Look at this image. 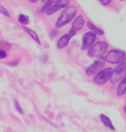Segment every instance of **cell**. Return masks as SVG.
Here are the masks:
<instances>
[{"label":"cell","instance_id":"9a60e30c","mask_svg":"<svg viewBox=\"0 0 126 132\" xmlns=\"http://www.w3.org/2000/svg\"><path fill=\"white\" fill-rule=\"evenodd\" d=\"M57 1H58V0H47V1L44 4V6L41 7L40 12H41V13H44V12L46 13V11H47V10H48L52 5H54Z\"/></svg>","mask_w":126,"mask_h":132},{"label":"cell","instance_id":"603a6c76","mask_svg":"<svg viewBox=\"0 0 126 132\" xmlns=\"http://www.w3.org/2000/svg\"><path fill=\"white\" fill-rule=\"evenodd\" d=\"M46 1H47V0H41V2H43L44 4V3H45V2H46Z\"/></svg>","mask_w":126,"mask_h":132},{"label":"cell","instance_id":"2e32d148","mask_svg":"<svg viewBox=\"0 0 126 132\" xmlns=\"http://www.w3.org/2000/svg\"><path fill=\"white\" fill-rule=\"evenodd\" d=\"M18 22L20 23V24H22V25H24V26H26V25H28L30 23V19H29V17L27 15L20 14L19 17H18Z\"/></svg>","mask_w":126,"mask_h":132},{"label":"cell","instance_id":"7402d4cb","mask_svg":"<svg viewBox=\"0 0 126 132\" xmlns=\"http://www.w3.org/2000/svg\"><path fill=\"white\" fill-rule=\"evenodd\" d=\"M28 1H29V2H31V3H36L38 0H28Z\"/></svg>","mask_w":126,"mask_h":132},{"label":"cell","instance_id":"30bf717a","mask_svg":"<svg viewBox=\"0 0 126 132\" xmlns=\"http://www.w3.org/2000/svg\"><path fill=\"white\" fill-rule=\"evenodd\" d=\"M84 25H85V19H84V17L82 15H79V16L74 18L73 23H72V27L70 30H72V31H74V32L77 33V31L81 30L84 27Z\"/></svg>","mask_w":126,"mask_h":132},{"label":"cell","instance_id":"ac0fdd59","mask_svg":"<svg viewBox=\"0 0 126 132\" xmlns=\"http://www.w3.org/2000/svg\"><path fill=\"white\" fill-rule=\"evenodd\" d=\"M14 105H15V109H16V110H17V111H18V112H20V113L22 114V113H23V110H22V109L20 108V105H19V104L17 103V101H16V100L14 101Z\"/></svg>","mask_w":126,"mask_h":132},{"label":"cell","instance_id":"cb8c5ba5","mask_svg":"<svg viewBox=\"0 0 126 132\" xmlns=\"http://www.w3.org/2000/svg\"><path fill=\"white\" fill-rule=\"evenodd\" d=\"M124 111H125V113H126V105L124 106Z\"/></svg>","mask_w":126,"mask_h":132},{"label":"cell","instance_id":"ba28073f","mask_svg":"<svg viewBox=\"0 0 126 132\" xmlns=\"http://www.w3.org/2000/svg\"><path fill=\"white\" fill-rule=\"evenodd\" d=\"M76 35V32H74V31H72L70 30L69 32L65 35H63L62 37H61L60 39H58V42H57V48H59V50H62V48H64L66 47L68 44H69V42H70V39L74 37Z\"/></svg>","mask_w":126,"mask_h":132},{"label":"cell","instance_id":"8fae6325","mask_svg":"<svg viewBox=\"0 0 126 132\" xmlns=\"http://www.w3.org/2000/svg\"><path fill=\"white\" fill-rule=\"evenodd\" d=\"M116 94H117L118 96H123V95L126 94V72L124 73V75H123V77H122V80H121V82L119 83V85H118Z\"/></svg>","mask_w":126,"mask_h":132},{"label":"cell","instance_id":"3957f363","mask_svg":"<svg viewBox=\"0 0 126 132\" xmlns=\"http://www.w3.org/2000/svg\"><path fill=\"white\" fill-rule=\"evenodd\" d=\"M106 62L111 64H120L126 60V52L121 50H111L107 52L106 56L104 57Z\"/></svg>","mask_w":126,"mask_h":132},{"label":"cell","instance_id":"d6986e66","mask_svg":"<svg viewBox=\"0 0 126 132\" xmlns=\"http://www.w3.org/2000/svg\"><path fill=\"white\" fill-rule=\"evenodd\" d=\"M6 56H7L6 50L0 48V59H4V58H6Z\"/></svg>","mask_w":126,"mask_h":132},{"label":"cell","instance_id":"5bb4252c","mask_svg":"<svg viewBox=\"0 0 126 132\" xmlns=\"http://www.w3.org/2000/svg\"><path fill=\"white\" fill-rule=\"evenodd\" d=\"M100 120H102V122L104 123V126H106L107 128H110V130H112V131H114L115 130V127L113 126V124H112L111 120H110V118H108L106 116H104V114H100Z\"/></svg>","mask_w":126,"mask_h":132},{"label":"cell","instance_id":"7a4b0ae2","mask_svg":"<svg viewBox=\"0 0 126 132\" xmlns=\"http://www.w3.org/2000/svg\"><path fill=\"white\" fill-rule=\"evenodd\" d=\"M107 48H108V44L106 42L99 40V42L93 44L88 48V56L91 58L102 57L107 51Z\"/></svg>","mask_w":126,"mask_h":132},{"label":"cell","instance_id":"8992f818","mask_svg":"<svg viewBox=\"0 0 126 132\" xmlns=\"http://www.w3.org/2000/svg\"><path fill=\"white\" fill-rule=\"evenodd\" d=\"M104 63H105L104 57H99L97 60L95 61L94 63H92V64L86 69V74H87L88 76H91V75L96 74L97 72L99 71V69H102V68L104 67Z\"/></svg>","mask_w":126,"mask_h":132},{"label":"cell","instance_id":"52a82bcc","mask_svg":"<svg viewBox=\"0 0 126 132\" xmlns=\"http://www.w3.org/2000/svg\"><path fill=\"white\" fill-rule=\"evenodd\" d=\"M97 39V35L94 34L93 32H87L83 36L82 38V45H81V50H88L89 47L92 45L93 44H95Z\"/></svg>","mask_w":126,"mask_h":132},{"label":"cell","instance_id":"44dd1931","mask_svg":"<svg viewBox=\"0 0 126 132\" xmlns=\"http://www.w3.org/2000/svg\"><path fill=\"white\" fill-rule=\"evenodd\" d=\"M56 34H57V31H55V30H52L51 32H50V39H54L55 36H56Z\"/></svg>","mask_w":126,"mask_h":132},{"label":"cell","instance_id":"7c38bea8","mask_svg":"<svg viewBox=\"0 0 126 132\" xmlns=\"http://www.w3.org/2000/svg\"><path fill=\"white\" fill-rule=\"evenodd\" d=\"M87 26H88V28L90 29V31H91V32H93L94 34H96L97 36H104V31H103L102 29L98 28L96 25H94L91 21H89V22L87 23Z\"/></svg>","mask_w":126,"mask_h":132},{"label":"cell","instance_id":"9c48e42d","mask_svg":"<svg viewBox=\"0 0 126 132\" xmlns=\"http://www.w3.org/2000/svg\"><path fill=\"white\" fill-rule=\"evenodd\" d=\"M69 4H70V0H58L54 5H52L49 9L46 11V14H47V15L54 14L55 12H57L58 10L62 9V8H66V7H68Z\"/></svg>","mask_w":126,"mask_h":132},{"label":"cell","instance_id":"277c9868","mask_svg":"<svg viewBox=\"0 0 126 132\" xmlns=\"http://www.w3.org/2000/svg\"><path fill=\"white\" fill-rule=\"evenodd\" d=\"M113 69L112 68H104L98 72V74L94 78V82L98 85H104L107 82L111 77Z\"/></svg>","mask_w":126,"mask_h":132},{"label":"cell","instance_id":"e0dca14e","mask_svg":"<svg viewBox=\"0 0 126 132\" xmlns=\"http://www.w3.org/2000/svg\"><path fill=\"white\" fill-rule=\"evenodd\" d=\"M0 12L3 15H5L6 17H10V13L7 11V9H6L5 7H3V6H0Z\"/></svg>","mask_w":126,"mask_h":132},{"label":"cell","instance_id":"6da1fadb","mask_svg":"<svg viewBox=\"0 0 126 132\" xmlns=\"http://www.w3.org/2000/svg\"><path fill=\"white\" fill-rule=\"evenodd\" d=\"M77 13V7L75 6H68L64 8V10L61 12L60 16L57 19V21L55 23V28L59 29L66 26L68 23H70L72 20H74V18L76 16Z\"/></svg>","mask_w":126,"mask_h":132},{"label":"cell","instance_id":"5b68a950","mask_svg":"<svg viewBox=\"0 0 126 132\" xmlns=\"http://www.w3.org/2000/svg\"><path fill=\"white\" fill-rule=\"evenodd\" d=\"M126 72V61L122 62L120 64H118L117 67H115V69L112 71L111 77H110V82L111 83H116L123 77L124 73Z\"/></svg>","mask_w":126,"mask_h":132},{"label":"cell","instance_id":"4fadbf2b","mask_svg":"<svg viewBox=\"0 0 126 132\" xmlns=\"http://www.w3.org/2000/svg\"><path fill=\"white\" fill-rule=\"evenodd\" d=\"M24 29V31L26 32V33L32 38V39L37 43V44H40V39H39V38H38V34L36 33L33 30H32V29H30V28H28V27H24L23 28Z\"/></svg>","mask_w":126,"mask_h":132},{"label":"cell","instance_id":"ffe728a7","mask_svg":"<svg viewBox=\"0 0 126 132\" xmlns=\"http://www.w3.org/2000/svg\"><path fill=\"white\" fill-rule=\"evenodd\" d=\"M99 2H100V3H102V4H103V5H108V4H110V3H111V1H112V0H99Z\"/></svg>","mask_w":126,"mask_h":132}]
</instances>
